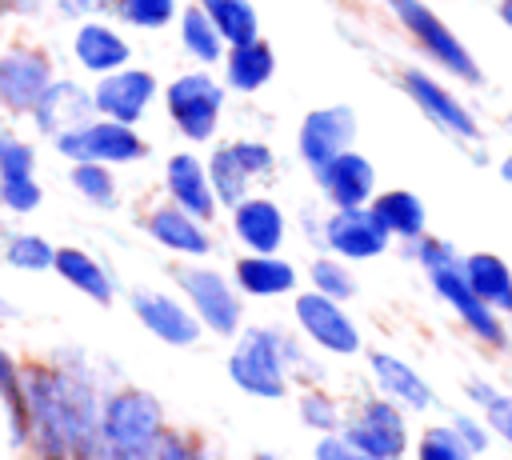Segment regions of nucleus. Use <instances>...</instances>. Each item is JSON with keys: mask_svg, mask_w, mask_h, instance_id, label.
<instances>
[{"mask_svg": "<svg viewBox=\"0 0 512 460\" xmlns=\"http://www.w3.org/2000/svg\"><path fill=\"white\" fill-rule=\"evenodd\" d=\"M464 396H468V404H472V408H484V404L496 396V384H488V380L472 376V380H464Z\"/></svg>", "mask_w": 512, "mask_h": 460, "instance_id": "44", "label": "nucleus"}, {"mask_svg": "<svg viewBox=\"0 0 512 460\" xmlns=\"http://www.w3.org/2000/svg\"><path fill=\"white\" fill-rule=\"evenodd\" d=\"M256 460H280V456H272V452H256Z\"/></svg>", "mask_w": 512, "mask_h": 460, "instance_id": "51", "label": "nucleus"}, {"mask_svg": "<svg viewBox=\"0 0 512 460\" xmlns=\"http://www.w3.org/2000/svg\"><path fill=\"white\" fill-rule=\"evenodd\" d=\"M316 184L328 196L332 208H360L376 196V168L368 156H360L356 148L332 156L328 164L316 168Z\"/></svg>", "mask_w": 512, "mask_h": 460, "instance_id": "16", "label": "nucleus"}, {"mask_svg": "<svg viewBox=\"0 0 512 460\" xmlns=\"http://www.w3.org/2000/svg\"><path fill=\"white\" fill-rule=\"evenodd\" d=\"M148 460H200V452H196V444L188 436L160 432V440H156V448H152Z\"/></svg>", "mask_w": 512, "mask_h": 460, "instance_id": "42", "label": "nucleus"}, {"mask_svg": "<svg viewBox=\"0 0 512 460\" xmlns=\"http://www.w3.org/2000/svg\"><path fill=\"white\" fill-rule=\"evenodd\" d=\"M164 184H168V196H172L176 208H184L196 220H212L216 192H212V180H208V164H200L192 152H176L164 164Z\"/></svg>", "mask_w": 512, "mask_h": 460, "instance_id": "19", "label": "nucleus"}, {"mask_svg": "<svg viewBox=\"0 0 512 460\" xmlns=\"http://www.w3.org/2000/svg\"><path fill=\"white\" fill-rule=\"evenodd\" d=\"M232 232L236 240L248 248V252H276L284 244V212L276 200L268 196H244L236 208H232Z\"/></svg>", "mask_w": 512, "mask_h": 460, "instance_id": "20", "label": "nucleus"}, {"mask_svg": "<svg viewBox=\"0 0 512 460\" xmlns=\"http://www.w3.org/2000/svg\"><path fill=\"white\" fill-rule=\"evenodd\" d=\"M144 228H148V236H152L160 248H168V252H176V256H204V252L212 248V240H208V232H204V220L188 216V212L176 208V204L152 208L148 220H144Z\"/></svg>", "mask_w": 512, "mask_h": 460, "instance_id": "22", "label": "nucleus"}, {"mask_svg": "<svg viewBox=\"0 0 512 460\" xmlns=\"http://www.w3.org/2000/svg\"><path fill=\"white\" fill-rule=\"evenodd\" d=\"M460 268H464V280L472 284V292L488 308H496L500 316H512V264L500 252H488V248L464 252Z\"/></svg>", "mask_w": 512, "mask_h": 460, "instance_id": "21", "label": "nucleus"}, {"mask_svg": "<svg viewBox=\"0 0 512 460\" xmlns=\"http://www.w3.org/2000/svg\"><path fill=\"white\" fill-rule=\"evenodd\" d=\"M272 72H276V56L260 36H252L244 44H228V56H224V84L228 88L256 92L272 80Z\"/></svg>", "mask_w": 512, "mask_h": 460, "instance_id": "26", "label": "nucleus"}, {"mask_svg": "<svg viewBox=\"0 0 512 460\" xmlns=\"http://www.w3.org/2000/svg\"><path fill=\"white\" fill-rule=\"evenodd\" d=\"M132 312H136V320L156 336V340H164V344H172V348H192L196 340H200V316L188 308V304H180L176 296H168V292H160V288H136L132 296Z\"/></svg>", "mask_w": 512, "mask_h": 460, "instance_id": "13", "label": "nucleus"}, {"mask_svg": "<svg viewBox=\"0 0 512 460\" xmlns=\"http://www.w3.org/2000/svg\"><path fill=\"white\" fill-rule=\"evenodd\" d=\"M200 8L208 12V20L224 36V44H244V40L260 36V20L248 0H200Z\"/></svg>", "mask_w": 512, "mask_h": 460, "instance_id": "28", "label": "nucleus"}, {"mask_svg": "<svg viewBox=\"0 0 512 460\" xmlns=\"http://www.w3.org/2000/svg\"><path fill=\"white\" fill-rule=\"evenodd\" d=\"M56 152L68 156L72 164L76 160H96V164H132L148 152V144L136 136L132 124H120V120H84L68 132L56 136Z\"/></svg>", "mask_w": 512, "mask_h": 460, "instance_id": "8", "label": "nucleus"}, {"mask_svg": "<svg viewBox=\"0 0 512 460\" xmlns=\"http://www.w3.org/2000/svg\"><path fill=\"white\" fill-rule=\"evenodd\" d=\"M416 460H476V452L456 436L452 424H432L416 440Z\"/></svg>", "mask_w": 512, "mask_h": 460, "instance_id": "35", "label": "nucleus"}, {"mask_svg": "<svg viewBox=\"0 0 512 460\" xmlns=\"http://www.w3.org/2000/svg\"><path fill=\"white\" fill-rule=\"evenodd\" d=\"M480 416L488 420L492 436H500V440L512 448V392H500V388H496V396L480 408Z\"/></svg>", "mask_w": 512, "mask_h": 460, "instance_id": "40", "label": "nucleus"}, {"mask_svg": "<svg viewBox=\"0 0 512 460\" xmlns=\"http://www.w3.org/2000/svg\"><path fill=\"white\" fill-rule=\"evenodd\" d=\"M292 360H300V352L276 328H248L228 356V376L256 400H280L288 392Z\"/></svg>", "mask_w": 512, "mask_h": 460, "instance_id": "4", "label": "nucleus"}, {"mask_svg": "<svg viewBox=\"0 0 512 460\" xmlns=\"http://www.w3.org/2000/svg\"><path fill=\"white\" fill-rule=\"evenodd\" d=\"M52 268H56L72 288H80L84 296H92L96 304H112V296H116L112 276H108V268H104L96 256H88L84 248H56Z\"/></svg>", "mask_w": 512, "mask_h": 460, "instance_id": "27", "label": "nucleus"}, {"mask_svg": "<svg viewBox=\"0 0 512 460\" xmlns=\"http://www.w3.org/2000/svg\"><path fill=\"white\" fill-rule=\"evenodd\" d=\"M340 432L348 436V444L364 460H400L408 452V420H404V408L392 404L388 396L364 400L356 408V416L344 420Z\"/></svg>", "mask_w": 512, "mask_h": 460, "instance_id": "6", "label": "nucleus"}, {"mask_svg": "<svg viewBox=\"0 0 512 460\" xmlns=\"http://www.w3.org/2000/svg\"><path fill=\"white\" fill-rule=\"evenodd\" d=\"M320 240L340 260H376L392 244V236L384 232V224L372 216L368 204H360V208H336L320 224Z\"/></svg>", "mask_w": 512, "mask_h": 460, "instance_id": "10", "label": "nucleus"}, {"mask_svg": "<svg viewBox=\"0 0 512 460\" xmlns=\"http://www.w3.org/2000/svg\"><path fill=\"white\" fill-rule=\"evenodd\" d=\"M496 176H500V180H504V184H512V152H508V156H500V160H496Z\"/></svg>", "mask_w": 512, "mask_h": 460, "instance_id": "48", "label": "nucleus"}, {"mask_svg": "<svg viewBox=\"0 0 512 460\" xmlns=\"http://www.w3.org/2000/svg\"><path fill=\"white\" fill-rule=\"evenodd\" d=\"M100 8H108L116 20H124L132 28H144V32L164 28V24H172L180 16L176 0H104Z\"/></svg>", "mask_w": 512, "mask_h": 460, "instance_id": "31", "label": "nucleus"}, {"mask_svg": "<svg viewBox=\"0 0 512 460\" xmlns=\"http://www.w3.org/2000/svg\"><path fill=\"white\" fill-rule=\"evenodd\" d=\"M104 0H60V12L64 16H88V12H96Z\"/></svg>", "mask_w": 512, "mask_h": 460, "instance_id": "45", "label": "nucleus"}, {"mask_svg": "<svg viewBox=\"0 0 512 460\" xmlns=\"http://www.w3.org/2000/svg\"><path fill=\"white\" fill-rule=\"evenodd\" d=\"M308 276H312V288L316 292H324V296H332L340 304L356 296V276H352L348 260H340V256H316L312 268H308Z\"/></svg>", "mask_w": 512, "mask_h": 460, "instance_id": "33", "label": "nucleus"}, {"mask_svg": "<svg viewBox=\"0 0 512 460\" xmlns=\"http://www.w3.org/2000/svg\"><path fill=\"white\" fill-rule=\"evenodd\" d=\"M500 128H504V136H512V108L500 116Z\"/></svg>", "mask_w": 512, "mask_h": 460, "instance_id": "49", "label": "nucleus"}, {"mask_svg": "<svg viewBox=\"0 0 512 460\" xmlns=\"http://www.w3.org/2000/svg\"><path fill=\"white\" fill-rule=\"evenodd\" d=\"M36 172V148L20 140L16 132L0 128V180L4 176H32Z\"/></svg>", "mask_w": 512, "mask_h": 460, "instance_id": "37", "label": "nucleus"}, {"mask_svg": "<svg viewBox=\"0 0 512 460\" xmlns=\"http://www.w3.org/2000/svg\"><path fill=\"white\" fill-rule=\"evenodd\" d=\"M208 180H212V192H216V204H228V208H236L244 196H248V172H244V164L236 160V152H232V144H220L212 156H208Z\"/></svg>", "mask_w": 512, "mask_h": 460, "instance_id": "30", "label": "nucleus"}, {"mask_svg": "<svg viewBox=\"0 0 512 460\" xmlns=\"http://www.w3.org/2000/svg\"><path fill=\"white\" fill-rule=\"evenodd\" d=\"M236 288L248 296H284L296 288V268L276 252H248L236 260Z\"/></svg>", "mask_w": 512, "mask_h": 460, "instance_id": "25", "label": "nucleus"}, {"mask_svg": "<svg viewBox=\"0 0 512 460\" xmlns=\"http://www.w3.org/2000/svg\"><path fill=\"white\" fill-rule=\"evenodd\" d=\"M4 260H8L12 268H20V272H44V268H52L56 248H52L44 236L16 232V236H8V244H4Z\"/></svg>", "mask_w": 512, "mask_h": 460, "instance_id": "34", "label": "nucleus"}, {"mask_svg": "<svg viewBox=\"0 0 512 460\" xmlns=\"http://www.w3.org/2000/svg\"><path fill=\"white\" fill-rule=\"evenodd\" d=\"M72 188L96 204V208H116V180L108 172V164H96V160H76L72 164Z\"/></svg>", "mask_w": 512, "mask_h": 460, "instance_id": "32", "label": "nucleus"}, {"mask_svg": "<svg viewBox=\"0 0 512 460\" xmlns=\"http://www.w3.org/2000/svg\"><path fill=\"white\" fill-rule=\"evenodd\" d=\"M40 4H44V0H8V8H12V12H24V16L40 12Z\"/></svg>", "mask_w": 512, "mask_h": 460, "instance_id": "46", "label": "nucleus"}, {"mask_svg": "<svg viewBox=\"0 0 512 460\" xmlns=\"http://www.w3.org/2000/svg\"><path fill=\"white\" fill-rule=\"evenodd\" d=\"M164 104H168V116L180 128V136L200 144V140H212V132L220 124L224 84L212 80L208 72H188V76H176L164 88Z\"/></svg>", "mask_w": 512, "mask_h": 460, "instance_id": "7", "label": "nucleus"}, {"mask_svg": "<svg viewBox=\"0 0 512 460\" xmlns=\"http://www.w3.org/2000/svg\"><path fill=\"white\" fill-rule=\"evenodd\" d=\"M400 88L432 128H440L448 140L472 148V160L484 164V148H480L484 144V128H480V120L440 76H432L428 68H404L400 72Z\"/></svg>", "mask_w": 512, "mask_h": 460, "instance_id": "5", "label": "nucleus"}, {"mask_svg": "<svg viewBox=\"0 0 512 460\" xmlns=\"http://www.w3.org/2000/svg\"><path fill=\"white\" fill-rule=\"evenodd\" d=\"M232 152H236V160L244 164L248 176H268L272 172V148L264 140H236Z\"/></svg>", "mask_w": 512, "mask_h": 460, "instance_id": "41", "label": "nucleus"}, {"mask_svg": "<svg viewBox=\"0 0 512 460\" xmlns=\"http://www.w3.org/2000/svg\"><path fill=\"white\" fill-rule=\"evenodd\" d=\"M156 96V76L144 72V68H116V72H104L96 92H92V104L100 116L108 120H120V124H136L144 116V108L152 104Z\"/></svg>", "mask_w": 512, "mask_h": 460, "instance_id": "15", "label": "nucleus"}, {"mask_svg": "<svg viewBox=\"0 0 512 460\" xmlns=\"http://www.w3.org/2000/svg\"><path fill=\"white\" fill-rule=\"evenodd\" d=\"M40 184H36V176H4L0 180V204L8 208V212H32V208H40Z\"/></svg>", "mask_w": 512, "mask_h": 460, "instance_id": "38", "label": "nucleus"}, {"mask_svg": "<svg viewBox=\"0 0 512 460\" xmlns=\"http://www.w3.org/2000/svg\"><path fill=\"white\" fill-rule=\"evenodd\" d=\"M8 316H16V308H12V304L0 296V320H8Z\"/></svg>", "mask_w": 512, "mask_h": 460, "instance_id": "50", "label": "nucleus"}, {"mask_svg": "<svg viewBox=\"0 0 512 460\" xmlns=\"http://www.w3.org/2000/svg\"><path fill=\"white\" fill-rule=\"evenodd\" d=\"M300 420H304L308 428H316V432H340V428H344L340 404H336L332 396H324V392H304V396H300Z\"/></svg>", "mask_w": 512, "mask_h": 460, "instance_id": "36", "label": "nucleus"}, {"mask_svg": "<svg viewBox=\"0 0 512 460\" xmlns=\"http://www.w3.org/2000/svg\"><path fill=\"white\" fill-rule=\"evenodd\" d=\"M4 8H8V0H0V12H4Z\"/></svg>", "mask_w": 512, "mask_h": 460, "instance_id": "52", "label": "nucleus"}, {"mask_svg": "<svg viewBox=\"0 0 512 460\" xmlns=\"http://www.w3.org/2000/svg\"><path fill=\"white\" fill-rule=\"evenodd\" d=\"M92 112H96V104H92V92L84 84H76V80H52L40 92V100L32 108V120H36L40 132L60 136V132L76 128V124L92 120Z\"/></svg>", "mask_w": 512, "mask_h": 460, "instance_id": "18", "label": "nucleus"}, {"mask_svg": "<svg viewBox=\"0 0 512 460\" xmlns=\"http://www.w3.org/2000/svg\"><path fill=\"white\" fill-rule=\"evenodd\" d=\"M448 424L456 428V436H460L476 456L488 452V444H492V428H488V420H484L480 412H460V416H452Z\"/></svg>", "mask_w": 512, "mask_h": 460, "instance_id": "39", "label": "nucleus"}, {"mask_svg": "<svg viewBox=\"0 0 512 460\" xmlns=\"http://www.w3.org/2000/svg\"><path fill=\"white\" fill-rule=\"evenodd\" d=\"M384 4H388L392 20L404 28V36L416 44V52L432 60V68H440L444 76H452L468 88L484 84L480 60L472 56V48L452 32V24L440 12H432L424 0H384Z\"/></svg>", "mask_w": 512, "mask_h": 460, "instance_id": "2", "label": "nucleus"}, {"mask_svg": "<svg viewBox=\"0 0 512 460\" xmlns=\"http://www.w3.org/2000/svg\"><path fill=\"white\" fill-rule=\"evenodd\" d=\"M408 256L424 268L432 292L456 312V320H460L484 348L508 352V328H504V316H500L496 308H488V304L472 292V284L464 280V268H460V256H464V252H460L456 244H448V240L424 232L420 240L408 244Z\"/></svg>", "mask_w": 512, "mask_h": 460, "instance_id": "1", "label": "nucleus"}, {"mask_svg": "<svg viewBox=\"0 0 512 460\" xmlns=\"http://www.w3.org/2000/svg\"><path fill=\"white\" fill-rule=\"evenodd\" d=\"M52 84V64L36 48L0 52V104L8 112H32L40 92Z\"/></svg>", "mask_w": 512, "mask_h": 460, "instance_id": "14", "label": "nucleus"}, {"mask_svg": "<svg viewBox=\"0 0 512 460\" xmlns=\"http://www.w3.org/2000/svg\"><path fill=\"white\" fill-rule=\"evenodd\" d=\"M356 140V112L348 104H328V108H312L304 120H300V132H296V148H300V160L316 172L320 164H328L332 156L348 152Z\"/></svg>", "mask_w": 512, "mask_h": 460, "instance_id": "12", "label": "nucleus"}, {"mask_svg": "<svg viewBox=\"0 0 512 460\" xmlns=\"http://www.w3.org/2000/svg\"><path fill=\"white\" fill-rule=\"evenodd\" d=\"M164 432V408L144 388H124L100 408V460H148Z\"/></svg>", "mask_w": 512, "mask_h": 460, "instance_id": "3", "label": "nucleus"}, {"mask_svg": "<svg viewBox=\"0 0 512 460\" xmlns=\"http://www.w3.org/2000/svg\"><path fill=\"white\" fill-rule=\"evenodd\" d=\"M368 208H372V216L384 224V232H388L392 240L412 244V240H420V236L428 232V208H424V200H420L416 192H408V188L376 192V196L368 200Z\"/></svg>", "mask_w": 512, "mask_h": 460, "instance_id": "23", "label": "nucleus"}, {"mask_svg": "<svg viewBox=\"0 0 512 460\" xmlns=\"http://www.w3.org/2000/svg\"><path fill=\"white\" fill-rule=\"evenodd\" d=\"M496 20L504 28H512V0H496Z\"/></svg>", "mask_w": 512, "mask_h": 460, "instance_id": "47", "label": "nucleus"}, {"mask_svg": "<svg viewBox=\"0 0 512 460\" xmlns=\"http://www.w3.org/2000/svg\"><path fill=\"white\" fill-rule=\"evenodd\" d=\"M180 40L188 48V56H196L200 64H216L224 60V36L216 32V24L208 20V12L200 4L180 12Z\"/></svg>", "mask_w": 512, "mask_h": 460, "instance_id": "29", "label": "nucleus"}, {"mask_svg": "<svg viewBox=\"0 0 512 460\" xmlns=\"http://www.w3.org/2000/svg\"><path fill=\"white\" fill-rule=\"evenodd\" d=\"M368 368H372V380H376L380 396H388L404 412H428V408H436L432 384L408 360H400L392 352H368Z\"/></svg>", "mask_w": 512, "mask_h": 460, "instance_id": "17", "label": "nucleus"}, {"mask_svg": "<svg viewBox=\"0 0 512 460\" xmlns=\"http://www.w3.org/2000/svg\"><path fill=\"white\" fill-rule=\"evenodd\" d=\"M176 280H180L192 312L200 316V324L208 332L232 336L240 328V296L220 272H212V268H180Z\"/></svg>", "mask_w": 512, "mask_h": 460, "instance_id": "11", "label": "nucleus"}, {"mask_svg": "<svg viewBox=\"0 0 512 460\" xmlns=\"http://www.w3.org/2000/svg\"><path fill=\"white\" fill-rule=\"evenodd\" d=\"M72 52H76L80 68H88V72H96V76L124 68V64H128V56H132L128 40H124L116 28L100 24V20L80 24V32H76V40H72Z\"/></svg>", "mask_w": 512, "mask_h": 460, "instance_id": "24", "label": "nucleus"}, {"mask_svg": "<svg viewBox=\"0 0 512 460\" xmlns=\"http://www.w3.org/2000/svg\"><path fill=\"white\" fill-rule=\"evenodd\" d=\"M316 460H364V456L348 444L344 432H320V440H316Z\"/></svg>", "mask_w": 512, "mask_h": 460, "instance_id": "43", "label": "nucleus"}, {"mask_svg": "<svg viewBox=\"0 0 512 460\" xmlns=\"http://www.w3.org/2000/svg\"><path fill=\"white\" fill-rule=\"evenodd\" d=\"M292 312H296V324H300V332L316 344V348H324V352H332V356H356L360 352V328H356V320L344 312V304L340 300H332V296H324V292H300L296 296V304H292Z\"/></svg>", "mask_w": 512, "mask_h": 460, "instance_id": "9", "label": "nucleus"}]
</instances>
